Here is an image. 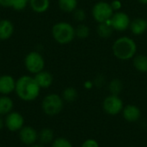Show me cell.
Segmentation results:
<instances>
[{"label":"cell","instance_id":"603a6c76","mask_svg":"<svg viewBox=\"0 0 147 147\" xmlns=\"http://www.w3.org/2000/svg\"><path fill=\"white\" fill-rule=\"evenodd\" d=\"M108 88H109V91L110 94L119 95L122 92L123 83L120 79L115 78L112 81H110V82L109 83Z\"/></svg>","mask_w":147,"mask_h":147},{"label":"cell","instance_id":"f1b7e54d","mask_svg":"<svg viewBox=\"0 0 147 147\" xmlns=\"http://www.w3.org/2000/svg\"><path fill=\"white\" fill-rule=\"evenodd\" d=\"M111 7L114 10V11H119L122 8V3L120 0H113L111 3Z\"/></svg>","mask_w":147,"mask_h":147},{"label":"cell","instance_id":"277c9868","mask_svg":"<svg viewBox=\"0 0 147 147\" xmlns=\"http://www.w3.org/2000/svg\"><path fill=\"white\" fill-rule=\"evenodd\" d=\"M65 101L61 95L54 93L47 94L41 101V109L47 116H56L64 108Z\"/></svg>","mask_w":147,"mask_h":147},{"label":"cell","instance_id":"2e32d148","mask_svg":"<svg viewBox=\"0 0 147 147\" xmlns=\"http://www.w3.org/2000/svg\"><path fill=\"white\" fill-rule=\"evenodd\" d=\"M14 101L9 95L0 96V116H5L13 111Z\"/></svg>","mask_w":147,"mask_h":147},{"label":"cell","instance_id":"836d02e7","mask_svg":"<svg viewBox=\"0 0 147 147\" xmlns=\"http://www.w3.org/2000/svg\"><path fill=\"white\" fill-rule=\"evenodd\" d=\"M139 3H140L141 4H144V5H147V0H138Z\"/></svg>","mask_w":147,"mask_h":147},{"label":"cell","instance_id":"e0dca14e","mask_svg":"<svg viewBox=\"0 0 147 147\" xmlns=\"http://www.w3.org/2000/svg\"><path fill=\"white\" fill-rule=\"evenodd\" d=\"M134 68L142 74L147 73V55L144 54H139L132 59Z\"/></svg>","mask_w":147,"mask_h":147},{"label":"cell","instance_id":"30bf717a","mask_svg":"<svg viewBox=\"0 0 147 147\" xmlns=\"http://www.w3.org/2000/svg\"><path fill=\"white\" fill-rule=\"evenodd\" d=\"M19 139L22 144L30 146L35 144L38 140V133L34 127L30 126H24L19 131Z\"/></svg>","mask_w":147,"mask_h":147},{"label":"cell","instance_id":"7402d4cb","mask_svg":"<svg viewBox=\"0 0 147 147\" xmlns=\"http://www.w3.org/2000/svg\"><path fill=\"white\" fill-rule=\"evenodd\" d=\"M62 98L64 100V101L65 102H73L75 101L78 97V90L73 88V87H68L66 88H65L62 92Z\"/></svg>","mask_w":147,"mask_h":147},{"label":"cell","instance_id":"d590c367","mask_svg":"<svg viewBox=\"0 0 147 147\" xmlns=\"http://www.w3.org/2000/svg\"><path fill=\"white\" fill-rule=\"evenodd\" d=\"M146 94H147V88H146Z\"/></svg>","mask_w":147,"mask_h":147},{"label":"cell","instance_id":"7a4b0ae2","mask_svg":"<svg viewBox=\"0 0 147 147\" xmlns=\"http://www.w3.org/2000/svg\"><path fill=\"white\" fill-rule=\"evenodd\" d=\"M137 43L129 36H120L115 40L112 44L113 55L121 61H128L133 59L137 54Z\"/></svg>","mask_w":147,"mask_h":147},{"label":"cell","instance_id":"e575fe53","mask_svg":"<svg viewBox=\"0 0 147 147\" xmlns=\"http://www.w3.org/2000/svg\"><path fill=\"white\" fill-rule=\"evenodd\" d=\"M29 147H44L43 146V145H37V144H34V145H32V146H30Z\"/></svg>","mask_w":147,"mask_h":147},{"label":"cell","instance_id":"8fae6325","mask_svg":"<svg viewBox=\"0 0 147 147\" xmlns=\"http://www.w3.org/2000/svg\"><path fill=\"white\" fill-rule=\"evenodd\" d=\"M123 119L129 123H134L138 121L141 117V110L139 107L134 104H128L124 106L121 112Z\"/></svg>","mask_w":147,"mask_h":147},{"label":"cell","instance_id":"83f0119b","mask_svg":"<svg viewBox=\"0 0 147 147\" xmlns=\"http://www.w3.org/2000/svg\"><path fill=\"white\" fill-rule=\"evenodd\" d=\"M81 147H100V146H99V143L96 139H88L83 142Z\"/></svg>","mask_w":147,"mask_h":147},{"label":"cell","instance_id":"8992f818","mask_svg":"<svg viewBox=\"0 0 147 147\" xmlns=\"http://www.w3.org/2000/svg\"><path fill=\"white\" fill-rule=\"evenodd\" d=\"M25 68L32 75H35L45 68V59L38 51H30L24 57Z\"/></svg>","mask_w":147,"mask_h":147},{"label":"cell","instance_id":"8d00e7d4","mask_svg":"<svg viewBox=\"0 0 147 147\" xmlns=\"http://www.w3.org/2000/svg\"><path fill=\"white\" fill-rule=\"evenodd\" d=\"M131 147H135V146H131Z\"/></svg>","mask_w":147,"mask_h":147},{"label":"cell","instance_id":"484cf974","mask_svg":"<svg viewBox=\"0 0 147 147\" xmlns=\"http://www.w3.org/2000/svg\"><path fill=\"white\" fill-rule=\"evenodd\" d=\"M51 147H73L72 144L70 140H68L65 138H57L54 139L53 141L52 142V146Z\"/></svg>","mask_w":147,"mask_h":147},{"label":"cell","instance_id":"3957f363","mask_svg":"<svg viewBox=\"0 0 147 147\" xmlns=\"http://www.w3.org/2000/svg\"><path fill=\"white\" fill-rule=\"evenodd\" d=\"M51 33L53 40L60 45L69 44L76 37L75 27L65 21H59L54 23Z\"/></svg>","mask_w":147,"mask_h":147},{"label":"cell","instance_id":"9c48e42d","mask_svg":"<svg viewBox=\"0 0 147 147\" xmlns=\"http://www.w3.org/2000/svg\"><path fill=\"white\" fill-rule=\"evenodd\" d=\"M4 126L9 132H19L24 126V118L20 113L12 111L5 115Z\"/></svg>","mask_w":147,"mask_h":147},{"label":"cell","instance_id":"4316f807","mask_svg":"<svg viewBox=\"0 0 147 147\" xmlns=\"http://www.w3.org/2000/svg\"><path fill=\"white\" fill-rule=\"evenodd\" d=\"M29 2L30 0H14L12 8L16 11H22L29 6Z\"/></svg>","mask_w":147,"mask_h":147},{"label":"cell","instance_id":"44dd1931","mask_svg":"<svg viewBox=\"0 0 147 147\" xmlns=\"http://www.w3.org/2000/svg\"><path fill=\"white\" fill-rule=\"evenodd\" d=\"M60 10L65 13H72L78 5V0H58Z\"/></svg>","mask_w":147,"mask_h":147},{"label":"cell","instance_id":"7c38bea8","mask_svg":"<svg viewBox=\"0 0 147 147\" xmlns=\"http://www.w3.org/2000/svg\"><path fill=\"white\" fill-rule=\"evenodd\" d=\"M16 80L10 75H0V94L9 95L15 92Z\"/></svg>","mask_w":147,"mask_h":147},{"label":"cell","instance_id":"cb8c5ba5","mask_svg":"<svg viewBox=\"0 0 147 147\" xmlns=\"http://www.w3.org/2000/svg\"><path fill=\"white\" fill-rule=\"evenodd\" d=\"M75 33H76V37L79 39H86L90 35V29L87 24L84 23H80L75 28Z\"/></svg>","mask_w":147,"mask_h":147},{"label":"cell","instance_id":"5bb4252c","mask_svg":"<svg viewBox=\"0 0 147 147\" xmlns=\"http://www.w3.org/2000/svg\"><path fill=\"white\" fill-rule=\"evenodd\" d=\"M15 31V26L9 19H0V40L6 41L9 39Z\"/></svg>","mask_w":147,"mask_h":147},{"label":"cell","instance_id":"ffe728a7","mask_svg":"<svg viewBox=\"0 0 147 147\" xmlns=\"http://www.w3.org/2000/svg\"><path fill=\"white\" fill-rule=\"evenodd\" d=\"M54 139V133L53 131L50 128H43L38 133V140L41 145H47L52 144Z\"/></svg>","mask_w":147,"mask_h":147},{"label":"cell","instance_id":"6da1fadb","mask_svg":"<svg viewBox=\"0 0 147 147\" xmlns=\"http://www.w3.org/2000/svg\"><path fill=\"white\" fill-rule=\"evenodd\" d=\"M40 89L34 76L24 75L16 80L15 93L20 100L30 102L39 97Z\"/></svg>","mask_w":147,"mask_h":147},{"label":"cell","instance_id":"d4e9b609","mask_svg":"<svg viewBox=\"0 0 147 147\" xmlns=\"http://www.w3.org/2000/svg\"><path fill=\"white\" fill-rule=\"evenodd\" d=\"M72 16H73V19L78 22V23H84V20L86 19L87 17V15H86V12L84 9H81V8H77L73 12H72Z\"/></svg>","mask_w":147,"mask_h":147},{"label":"cell","instance_id":"1f68e13d","mask_svg":"<svg viewBox=\"0 0 147 147\" xmlns=\"http://www.w3.org/2000/svg\"><path fill=\"white\" fill-rule=\"evenodd\" d=\"M94 87V82L92 81H86L84 83V88H86V89H91L92 88Z\"/></svg>","mask_w":147,"mask_h":147},{"label":"cell","instance_id":"5b68a950","mask_svg":"<svg viewBox=\"0 0 147 147\" xmlns=\"http://www.w3.org/2000/svg\"><path fill=\"white\" fill-rule=\"evenodd\" d=\"M114 12L110 3L106 1L96 2L91 9V16L97 23L109 21Z\"/></svg>","mask_w":147,"mask_h":147},{"label":"cell","instance_id":"ac0fdd59","mask_svg":"<svg viewBox=\"0 0 147 147\" xmlns=\"http://www.w3.org/2000/svg\"><path fill=\"white\" fill-rule=\"evenodd\" d=\"M29 7L35 13H45L50 7V0H30Z\"/></svg>","mask_w":147,"mask_h":147},{"label":"cell","instance_id":"9a60e30c","mask_svg":"<svg viewBox=\"0 0 147 147\" xmlns=\"http://www.w3.org/2000/svg\"><path fill=\"white\" fill-rule=\"evenodd\" d=\"M34 77L40 88H48L53 85V76L50 72L45 69L35 74Z\"/></svg>","mask_w":147,"mask_h":147},{"label":"cell","instance_id":"d6986e66","mask_svg":"<svg viewBox=\"0 0 147 147\" xmlns=\"http://www.w3.org/2000/svg\"><path fill=\"white\" fill-rule=\"evenodd\" d=\"M114 31L115 30H114L113 27L111 26L109 21L104 22V23H98V25L96 27V33L101 38L108 39V38L111 37Z\"/></svg>","mask_w":147,"mask_h":147},{"label":"cell","instance_id":"ba28073f","mask_svg":"<svg viewBox=\"0 0 147 147\" xmlns=\"http://www.w3.org/2000/svg\"><path fill=\"white\" fill-rule=\"evenodd\" d=\"M109 23L115 31L123 32L129 29L131 18L126 12L119 10L114 12L109 20Z\"/></svg>","mask_w":147,"mask_h":147},{"label":"cell","instance_id":"d6a6232c","mask_svg":"<svg viewBox=\"0 0 147 147\" xmlns=\"http://www.w3.org/2000/svg\"><path fill=\"white\" fill-rule=\"evenodd\" d=\"M4 127V120H3L2 116H0V131Z\"/></svg>","mask_w":147,"mask_h":147},{"label":"cell","instance_id":"52a82bcc","mask_svg":"<svg viewBox=\"0 0 147 147\" xmlns=\"http://www.w3.org/2000/svg\"><path fill=\"white\" fill-rule=\"evenodd\" d=\"M124 107V103L119 95L109 94L102 101L103 111L111 116H116L120 114Z\"/></svg>","mask_w":147,"mask_h":147},{"label":"cell","instance_id":"4fadbf2b","mask_svg":"<svg viewBox=\"0 0 147 147\" xmlns=\"http://www.w3.org/2000/svg\"><path fill=\"white\" fill-rule=\"evenodd\" d=\"M129 29L134 36H141L147 31V19L143 17H137L131 20Z\"/></svg>","mask_w":147,"mask_h":147},{"label":"cell","instance_id":"4dcf8cb0","mask_svg":"<svg viewBox=\"0 0 147 147\" xmlns=\"http://www.w3.org/2000/svg\"><path fill=\"white\" fill-rule=\"evenodd\" d=\"M14 0H0V6L3 8H12Z\"/></svg>","mask_w":147,"mask_h":147},{"label":"cell","instance_id":"f546056e","mask_svg":"<svg viewBox=\"0 0 147 147\" xmlns=\"http://www.w3.org/2000/svg\"><path fill=\"white\" fill-rule=\"evenodd\" d=\"M93 82H94V86L101 88V87H102V86L104 85V83H105V78H104V76H102V75H98V76L95 79V81H94Z\"/></svg>","mask_w":147,"mask_h":147}]
</instances>
